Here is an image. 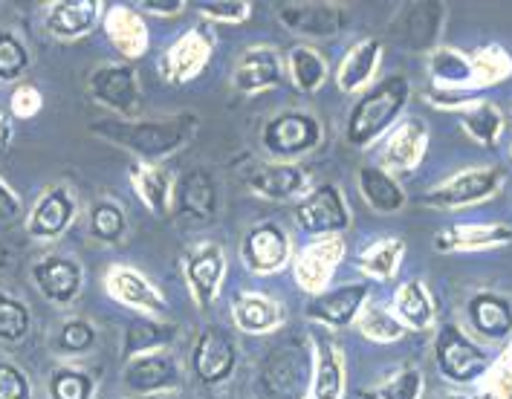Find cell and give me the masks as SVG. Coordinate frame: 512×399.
Listing matches in <instances>:
<instances>
[{
	"label": "cell",
	"instance_id": "obj_1",
	"mask_svg": "<svg viewBox=\"0 0 512 399\" xmlns=\"http://www.w3.org/2000/svg\"><path fill=\"white\" fill-rule=\"evenodd\" d=\"M408 99V81L403 76L385 79L377 90H371L359 105L353 107L351 122H348V139L353 145H365L374 136L385 131L394 116L403 110Z\"/></svg>",
	"mask_w": 512,
	"mask_h": 399
},
{
	"label": "cell",
	"instance_id": "obj_2",
	"mask_svg": "<svg viewBox=\"0 0 512 399\" xmlns=\"http://www.w3.org/2000/svg\"><path fill=\"white\" fill-rule=\"evenodd\" d=\"M99 133H108L110 139L134 148L145 157H160L174 151L180 142L189 139V131L194 128V119L183 116V119H174V122H154V125H125V122H96L93 125Z\"/></svg>",
	"mask_w": 512,
	"mask_h": 399
},
{
	"label": "cell",
	"instance_id": "obj_3",
	"mask_svg": "<svg viewBox=\"0 0 512 399\" xmlns=\"http://www.w3.org/2000/svg\"><path fill=\"white\" fill-rule=\"evenodd\" d=\"M437 362L452 382H472L489 371V356L455 324H443L437 333Z\"/></svg>",
	"mask_w": 512,
	"mask_h": 399
},
{
	"label": "cell",
	"instance_id": "obj_4",
	"mask_svg": "<svg viewBox=\"0 0 512 399\" xmlns=\"http://www.w3.org/2000/svg\"><path fill=\"white\" fill-rule=\"evenodd\" d=\"M307 365H304V350L296 345H284L272 350L261 365V388L272 399L296 397L304 388Z\"/></svg>",
	"mask_w": 512,
	"mask_h": 399
},
{
	"label": "cell",
	"instance_id": "obj_5",
	"mask_svg": "<svg viewBox=\"0 0 512 399\" xmlns=\"http://www.w3.org/2000/svg\"><path fill=\"white\" fill-rule=\"evenodd\" d=\"M191 365L203 382H223L235 368V342L229 339V333L220 327H209L194 347Z\"/></svg>",
	"mask_w": 512,
	"mask_h": 399
},
{
	"label": "cell",
	"instance_id": "obj_6",
	"mask_svg": "<svg viewBox=\"0 0 512 399\" xmlns=\"http://www.w3.org/2000/svg\"><path fill=\"white\" fill-rule=\"evenodd\" d=\"M501 186V171L498 168H486V171H466L455 180H449L443 188H437L432 194H426V203L432 206H466V203H481L486 197H492Z\"/></svg>",
	"mask_w": 512,
	"mask_h": 399
},
{
	"label": "cell",
	"instance_id": "obj_7",
	"mask_svg": "<svg viewBox=\"0 0 512 399\" xmlns=\"http://www.w3.org/2000/svg\"><path fill=\"white\" fill-rule=\"evenodd\" d=\"M319 142L316 119L304 113H284L267 125V148L281 157H296L301 151L313 148Z\"/></svg>",
	"mask_w": 512,
	"mask_h": 399
},
{
	"label": "cell",
	"instance_id": "obj_8",
	"mask_svg": "<svg viewBox=\"0 0 512 399\" xmlns=\"http://www.w3.org/2000/svg\"><path fill=\"white\" fill-rule=\"evenodd\" d=\"M440 24H443V6L440 3H408V6H403V15L397 18L391 32L403 41L405 47L426 50L434 44Z\"/></svg>",
	"mask_w": 512,
	"mask_h": 399
},
{
	"label": "cell",
	"instance_id": "obj_9",
	"mask_svg": "<svg viewBox=\"0 0 512 399\" xmlns=\"http://www.w3.org/2000/svg\"><path fill=\"white\" fill-rule=\"evenodd\" d=\"M298 223L307 232H333V229H345L348 226V212L345 203L339 197V191L333 186L316 188L301 206H298Z\"/></svg>",
	"mask_w": 512,
	"mask_h": 399
},
{
	"label": "cell",
	"instance_id": "obj_10",
	"mask_svg": "<svg viewBox=\"0 0 512 399\" xmlns=\"http://www.w3.org/2000/svg\"><path fill=\"white\" fill-rule=\"evenodd\" d=\"M466 316L486 339H507L512 333V304L504 295L478 293L469 298Z\"/></svg>",
	"mask_w": 512,
	"mask_h": 399
},
{
	"label": "cell",
	"instance_id": "obj_11",
	"mask_svg": "<svg viewBox=\"0 0 512 399\" xmlns=\"http://www.w3.org/2000/svg\"><path fill=\"white\" fill-rule=\"evenodd\" d=\"M76 214V200L67 188H53L44 194L29 217V235L32 238H55L61 235Z\"/></svg>",
	"mask_w": 512,
	"mask_h": 399
},
{
	"label": "cell",
	"instance_id": "obj_12",
	"mask_svg": "<svg viewBox=\"0 0 512 399\" xmlns=\"http://www.w3.org/2000/svg\"><path fill=\"white\" fill-rule=\"evenodd\" d=\"M32 275H35L38 290L53 301H70L81 287L79 264L67 261V258H47V261L35 264Z\"/></svg>",
	"mask_w": 512,
	"mask_h": 399
},
{
	"label": "cell",
	"instance_id": "obj_13",
	"mask_svg": "<svg viewBox=\"0 0 512 399\" xmlns=\"http://www.w3.org/2000/svg\"><path fill=\"white\" fill-rule=\"evenodd\" d=\"M284 24L310 35H333L336 29H342V12L336 6H324V3H281L278 6Z\"/></svg>",
	"mask_w": 512,
	"mask_h": 399
},
{
	"label": "cell",
	"instance_id": "obj_14",
	"mask_svg": "<svg viewBox=\"0 0 512 399\" xmlns=\"http://www.w3.org/2000/svg\"><path fill=\"white\" fill-rule=\"evenodd\" d=\"M243 258L255 272H272L287 261V238L275 226L255 229L243 243Z\"/></svg>",
	"mask_w": 512,
	"mask_h": 399
},
{
	"label": "cell",
	"instance_id": "obj_15",
	"mask_svg": "<svg viewBox=\"0 0 512 399\" xmlns=\"http://www.w3.org/2000/svg\"><path fill=\"white\" fill-rule=\"evenodd\" d=\"M90 90L96 99H102L105 105L119 107V110H131L136 105V81L131 67H102L93 73Z\"/></svg>",
	"mask_w": 512,
	"mask_h": 399
},
{
	"label": "cell",
	"instance_id": "obj_16",
	"mask_svg": "<svg viewBox=\"0 0 512 399\" xmlns=\"http://www.w3.org/2000/svg\"><path fill=\"white\" fill-rule=\"evenodd\" d=\"M512 240L510 226H452L443 235L434 238L440 252H458V249H484Z\"/></svg>",
	"mask_w": 512,
	"mask_h": 399
},
{
	"label": "cell",
	"instance_id": "obj_17",
	"mask_svg": "<svg viewBox=\"0 0 512 399\" xmlns=\"http://www.w3.org/2000/svg\"><path fill=\"white\" fill-rule=\"evenodd\" d=\"M174 379H177V368L171 356H139L125 368V382L142 394L168 388L174 385Z\"/></svg>",
	"mask_w": 512,
	"mask_h": 399
},
{
	"label": "cell",
	"instance_id": "obj_18",
	"mask_svg": "<svg viewBox=\"0 0 512 399\" xmlns=\"http://www.w3.org/2000/svg\"><path fill=\"white\" fill-rule=\"evenodd\" d=\"M96 12H99V3L93 0H64V3H55L47 24L58 38H76L93 27Z\"/></svg>",
	"mask_w": 512,
	"mask_h": 399
},
{
	"label": "cell",
	"instance_id": "obj_19",
	"mask_svg": "<svg viewBox=\"0 0 512 399\" xmlns=\"http://www.w3.org/2000/svg\"><path fill=\"white\" fill-rule=\"evenodd\" d=\"M365 293H368V290H365L362 284H356V287H342V290H336V293L313 298L310 316L330 321V324H348V321L356 316V310H359Z\"/></svg>",
	"mask_w": 512,
	"mask_h": 399
},
{
	"label": "cell",
	"instance_id": "obj_20",
	"mask_svg": "<svg viewBox=\"0 0 512 399\" xmlns=\"http://www.w3.org/2000/svg\"><path fill=\"white\" fill-rule=\"evenodd\" d=\"M359 186H362L365 200H368L377 212H397V209H403V188L397 186L394 177H388L385 171L368 168V165H365V168L359 171Z\"/></svg>",
	"mask_w": 512,
	"mask_h": 399
},
{
	"label": "cell",
	"instance_id": "obj_21",
	"mask_svg": "<svg viewBox=\"0 0 512 399\" xmlns=\"http://www.w3.org/2000/svg\"><path fill=\"white\" fill-rule=\"evenodd\" d=\"M220 272H223V255H220V246H203L194 258L189 261V278L194 284V293L197 301L206 307L215 295L217 281H220Z\"/></svg>",
	"mask_w": 512,
	"mask_h": 399
},
{
	"label": "cell",
	"instance_id": "obj_22",
	"mask_svg": "<svg viewBox=\"0 0 512 399\" xmlns=\"http://www.w3.org/2000/svg\"><path fill=\"white\" fill-rule=\"evenodd\" d=\"M215 203V180L206 171H200V168L191 171L189 177L183 180V186H180V206H183V212L197 217V220H206V217L215 214Z\"/></svg>",
	"mask_w": 512,
	"mask_h": 399
},
{
	"label": "cell",
	"instance_id": "obj_23",
	"mask_svg": "<svg viewBox=\"0 0 512 399\" xmlns=\"http://www.w3.org/2000/svg\"><path fill=\"white\" fill-rule=\"evenodd\" d=\"M281 79L278 73V58L270 50H258V53H249L238 67V76L235 84L241 90H261V87H270L275 81Z\"/></svg>",
	"mask_w": 512,
	"mask_h": 399
},
{
	"label": "cell",
	"instance_id": "obj_24",
	"mask_svg": "<svg viewBox=\"0 0 512 399\" xmlns=\"http://www.w3.org/2000/svg\"><path fill=\"white\" fill-rule=\"evenodd\" d=\"M397 310H400V319L408 321L411 327H420V330H426V327L434 321L432 298H429V293H426V287H423V284H417V281L405 284L403 290H400Z\"/></svg>",
	"mask_w": 512,
	"mask_h": 399
},
{
	"label": "cell",
	"instance_id": "obj_25",
	"mask_svg": "<svg viewBox=\"0 0 512 399\" xmlns=\"http://www.w3.org/2000/svg\"><path fill=\"white\" fill-rule=\"evenodd\" d=\"M235 319L243 330H270L278 321V307L270 304L264 295H238L235 301Z\"/></svg>",
	"mask_w": 512,
	"mask_h": 399
},
{
	"label": "cell",
	"instance_id": "obj_26",
	"mask_svg": "<svg viewBox=\"0 0 512 399\" xmlns=\"http://www.w3.org/2000/svg\"><path fill=\"white\" fill-rule=\"evenodd\" d=\"M110 293L119 295L128 304H142V307H151V310H162V301L154 295V290L128 269H113L110 272Z\"/></svg>",
	"mask_w": 512,
	"mask_h": 399
},
{
	"label": "cell",
	"instance_id": "obj_27",
	"mask_svg": "<svg viewBox=\"0 0 512 399\" xmlns=\"http://www.w3.org/2000/svg\"><path fill=\"white\" fill-rule=\"evenodd\" d=\"M377 58H379L377 41H362V44H359V47L345 58V67H342L339 84H342L345 90H353V87L365 84V81L371 79L374 67H377Z\"/></svg>",
	"mask_w": 512,
	"mask_h": 399
},
{
	"label": "cell",
	"instance_id": "obj_28",
	"mask_svg": "<svg viewBox=\"0 0 512 399\" xmlns=\"http://www.w3.org/2000/svg\"><path fill=\"white\" fill-rule=\"evenodd\" d=\"M301 171L293 165H267V168H258L252 174V186L270 197H287L301 186Z\"/></svg>",
	"mask_w": 512,
	"mask_h": 399
},
{
	"label": "cell",
	"instance_id": "obj_29",
	"mask_svg": "<svg viewBox=\"0 0 512 399\" xmlns=\"http://www.w3.org/2000/svg\"><path fill=\"white\" fill-rule=\"evenodd\" d=\"M423 145H426V128L420 122H405L403 128L391 136L388 157L397 165H414L423 157Z\"/></svg>",
	"mask_w": 512,
	"mask_h": 399
},
{
	"label": "cell",
	"instance_id": "obj_30",
	"mask_svg": "<svg viewBox=\"0 0 512 399\" xmlns=\"http://www.w3.org/2000/svg\"><path fill=\"white\" fill-rule=\"evenodd\" d=\"M29 333V310L21 304V301H15V298H9V295H0V342H6V345H18V342H24Z\"/></svg>",
	"mask_w": 512,
	"mask_h": 399
},
{
	"label": "cell",
	"instance_id": "obj_31",
	"mask_svg": "<svg viewBox=\"0 0 512 399\" xmlns=\"http://www.w3.org/2000/svg\"><path fill=\"white\" fill-rule=\"evenodd\" d=\"M342 391V368L336 362V353L330 342H319V379L313 399H339Z\"/></svg>",
	"mask_w": 512,
	"mask_h": 399
},
{
	"label": "cell",
	"instance_id": "obj_32",
	"mask_svg": "<svg viewBox=\"0 0 512 399\" xmlns=\"http://www.w3.org/2000/svg\"><path fill=\"white\" fill-rule=\"evenodd\" d=\"M463 128L472 133L478 142L492 145L501 133V113L492 105H478L463 113Z\"/></svg>",
	"mask_w": 512,
	"mask_h": 399
},
{
	"label": "cell",
	"instance_id": "obj_33",
	"mask_svg": "<svg viewBox=\"0 0 512 399\" xmlns=\"http://www.w3.org/2000/svg\"><path fill=\"white\" fill-rule=\"evenodd\" d=\"M171 336H174V327H162V324H154V321H134L128 327V347H125V353L136 356L142 350L165 345Z\"/></svg>",
	"mask_w": 512,
	"mask_h": 399
},
{
	"label": "cell",
	"instance_id": "obj_34",
	"mask_svg": "<svg viewBox=\"0 0 512 399\" xmlns=\"http://www.w3.org/2000/svg\"><path fill=\"white\" fill-rule=\"evenodd\" d=\"M29 64L27 47L9 35V32H0V79H18Z\"/></svg>",
	"mask_w": 512,
	"mask_h": 399
},
{
	"label": "cell",
	"instance_id": "obj_35",
	"mask_svg": "<svg viewBox=\"0 0 512 399\" xmlns=\"http://www.w3.org/2000/svg\"><path fill=\"white\" fill-rule=\"evenodd\" d=\"M93 382L81 371H55L50 379V394L53 399H90Z\"/></svg>",
	"mask_w": 512,
	"mask_h": 399
},
{
	"label": "cell",
	"instance_id": "obj_36",
	"mask_svg": "<svg viewBox=\"0 0 512 399\" xmlns=\"http://www.w3.org/2000/svg\"><path fill=\"white\" fill-rule=\"evenodd\" d=\"M90 232L99 240H119L125 232V217L113 203H99L90 214Z\"/></svg>",
	"mask_w": 512,
	"mask_h": 399
},
{
	"label": "cell",
	"instance_id": "obj_37",
	"mask_svg": "<svg viewBox=\"0 0 512 399\" xmlns=\"http://www.w3.org/2000/svg\"><path fill=\"white\" fill-rule=\"evenodd\" d=\"M481 399H512V347L498 359L495 368L486 371V385Z\"/></svg>",
	"mask_w": 512,
	"mask_h": 399
},
{
	"label": "cell",
	"instance_id": "obj_38",
	"mask_svg": "<svg viewBox=\"0 0 512 399\" xmlns=\"http://www.w3.org/2000/svg\"><path fill=\"white\" fill-rule=\"evenodd\" d=\"M432 73L443 81H469L472 79V64L455 50H437L432 55Z\"/></svg>",
	"mask_w": 512,
	"mask_h": 399
},
{
	"label": "cell",
	"instance_id": "obj_39",
	"mask_svg": "<svg viewBox=\"0 0 512 399\" xmlns=\"http://www.w3.org/2000/svg\"><path fill=\"white\" fill-rule=\"evenodd\" d=\"M400 255H403V243L400 240H385L365 258V269L371 275H377V278H391L397 264H400Z\"/></svg>",
	"mask_w": 512,
	"mask_h": 399
},
{
	"label": "cell",
	"instance_id": "obj_40",
	"mask_svg": "<svg viewBox=\"0 0 512 399\" xmlns=\"http://www.w3.org/2000/svg\"><path fill=\"white\" fill-rule=\"evenodd\" d=\"M362 333L374 342H394L403 336V324L394 321V316H388L385 310H368L362 316Z\"/></svg>",
	"mask_w": 512,
	"mask_h": 399
},
{
	"label": "cell",
	"instance_id": "obj_41",
	"mask_svg": "<svg viewBox=\"0 0 512 399\" xmlns=\"http://www.w3.org/2000/svg\"><path fill=\"white\" fill-rule=\"evenodd\" d=\"M96 333L87 321H67L58 333V347L64 353H84L87 347H93Z\"/></svg>",
	"mask_w": 512,
	"mask_h": 399
},
{
	"label": "cell",
	"instance_id": "obj_42",
	"mask_svg": "<svg viewBox=\"0 0 512 399\" xmlns=\"http://www.w3.org/2000/svg\"><path fill=\"white\" fill-rule=\"evenodd\" d=\"M293 73H296V81L304 90H316L319 81L324 79L322 61L310 53V50H296L293 53Z\"/></svg>",
	"mask_w": 512,
	"mask_h": 399
},
{
	"label": "cell",
	"instance_id": "obj_43",
	"mask_svg": "<svg viewBox=\"0 0 512 399\" xmlns=\"http://www.w3.org/2000/svg\"><path fill=\"white\" fill-rule=\"evenodd\" d=\"M0 399H32L27 373L9 362H0Z\"/></svg>",
	"mask_w": 512,
	"mask_h": 399
},
{
	"label": "cell",
	"instance_id": "obj_44",
	"mask_svg": "<svg viewBox=\"0 0 512 399\" xmlns=\"http://www.w3.org/2000/svg\"><path fill=\"white\" fill-rule=\"evenodd\" d=\"M420 388H423L420 371H403L391 382H385L382 399H420Z\"/></svg>",
	"mask_w": 512,
	"mask_h": 399
},
{
	"label": "cell",
	"instance_id": "obj_45",
	"mask_svg": "<svg viewBox=\"0 0 512 399\" xmlns=\"http://www.w3.org/2000/svg\"><path fill=\"white\" fill-rule=\"evenodd\" d=\"M139 180H142V183H136V188H142V194H145V200L151 203V209L160 212L162 203H165V180H162V174L148 171V174H142Z\"/></svg>",
	"mask_w": 512,
	"mask_h": 399
},
{
	"label": "cell",
	"instance_id": "obj_46",
	"mask_svg": "<svg viewBox=\"0 0 512 399\" xmlns=\"http://www.w3.org/2000/svg\"><path fill=\"white\" fill-rule=\"evenodd\" d=\"M41 107V96L35 93V87H18L15 96H12V110L18 116H35Z\"/></svg>",
	"mask_w": 512,
	"mask_h": 399
},
{
	"label": "cell",
	"instance_id": "obj_47",
	"mask_svg": "<svg viewBox=\"0 0 512 399\" xmlns=\"http://www.w3.org/2000/svg\"><path fill=\"white\" fill-rule=\"evenodd\" d=\"M200 9L206 15H215V18H229V21H241L243 15L249 12L246 3H200Z\"/></svg>",
	"mask_w": 512,
	"mask_h": 399
},
{
	"label": "cell",
	"instance_id": "obj_48",
	"mask_svg": "<svg viewBox=\"0 0 512 399\" xmlns=\"http://www.w3.org/2000/svg\"><path fill=\"white\" fill-rule=\"evenodd\" d=\"M15 214H18V197L0 180V220H12Z\"/></svg>",
	"mask_w": 512,
	"mask_h": 399
},
{
	"label": "cell",
	"instance_id": "obj_49",
	"mask_svg": "<svg viewBox=\"0 0 512 399\" xmlns=\"http://www.w3.org/2000/svg\"><path fill=\"white\" fill-rule=\"evenodd\" d=\"M142 9L148 12H160V15H171V12H180L183 3H142Z\"/></svg>",
	"mask_w": 512,
	"mask_h": 399
},
{
	"label": "cell",
	"instance_id": "obj_50",
	"mask_svg": "<svg viewBox=\"0 0 512 399\" xmlns=\"http://www.w3.org/2000/svg\"><path fill=\"white\" fill-rule=\"evenodd\" d=\"M443 399H469V397H443Z\"/></svg>",
	"mask_w": 512,
	"mask_h": 399
}]
</instances>
